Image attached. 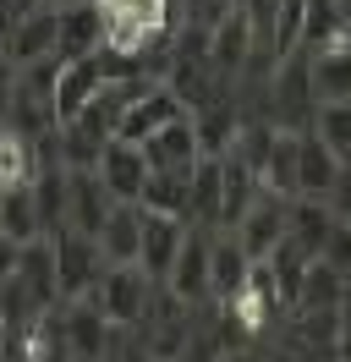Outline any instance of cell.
Returning a JSON list of instances; mask_svg holds the SVG:
<instances>
[{"mask_svg":"<svg viewBox=\"0 0 351 362\" xmlns=\"http://www.w3.org/2000/svg\"><path fill=\"white\" fill-rule=\"evenodd\" d=\"M258 187L275 192V198H297V132L275 127L269 154H263V165H258Z\"/></svg>","mask_w":351,"mask_h":362,"instance_id":"22","label":"cell"},{"mask_svg":"<svg viewBox=\"0 0 351 362\" xmlns=\"http://www.w3.org/2000/svg\"><path fill=\"white\" fill-rule=\"evenodd\" d=\"M17 242H6V236H0V280H6V274H11V269H17Z\"/></svg>","mask_w":351,"mask_h":362,"instance_id":"33","label":"cell"},{"mask_svg":"<svg viewBox=\"0 0 351 362\" xmlns=\"http://www.w3.org/2000/svg\"><path fill=\"white\" fill-rule=\"evenodd\" d=\"M50 252H55V291H61V302L88 296V291H93V280L105 274V252H99V242L83 236V230H71V226L50 236Z\"/></svg>","mask_w":351,"mask_h":362,"instance_id":"3","label":"cell"},{"mask_svg":"<svg viewBox=\"0 0 351 362\" xmlns=\"http://www.w3.org/2000/svg\"><path fill=\"white\" fill-rule=\"evenodd\" d=\"M154 291H159V286H154L137 264H105V274L93 280L88 296H93V308H99L115 329H137L154 308Z\"/></svg>","mask_w":351,"mask_h":362,"instance_id":"1","label":"cell"},{"mask_svg":"<svg viewBox=\"0 0 351 362\" xmlns=\"http://www.w3.org/2000/svg\"><path fill=\"white\" fill-rule=\"evenodd\" d=\"M17 77H22V71L0 55V121H11V105H17Z\"/></svg>","mask_w":351,"mask_h":362,"instance_id":"31","label":"cell"},{"mask_svg":"<svg viewBox=\"0 0 351 362\" xmlns=\"http://www.w3.org/2000/svg\"><path fill=\"white\" fill-rule=\"evenodd\" d=\"M55 23H61V6H39V11H22L17 23L0 33V55L11 66H33L44 55H55Z\"/></svg>","mask_w":351,"mask_h":362,"instance_id":"6","label":"cell"},{"mask_svg":"<svg viewBox=\"0 0 351 362\" xmlns=\"http://www.w3.org/2000/svg\"><path fill=\"white\" fill-rule=\"evenodd\" d=\"M302 55H307V49H302ZM307 88H313L318 105H340V99H351V45H346V39L307 55Z\"/></svg>","mask_w":351,"mask_h":362,"instance_id":"18","label":"cell"},{"mask_svg":"<svg viewBox=\"0 0 351 362\" xmlns=\"http://www.w3.org/2000/svg\"><path fill=\"white\" fill-rule=\"evenodd\" d=\"M39 143L17 127H0V187H33L39 176Z\"/></svg>","mask_w":351,"mask_h":362,"instance_id":"25","label":"cell"},{"mask_svg":"<svg viewBox=\"0 0 351 362\" xmlns=\"http://www.w3.org/2000/svg\"><path fill=\"white\" fill-rule=\"evenodd\" d=\"M263 269H269V280H275V296H280V313L285 308H297V291H302V274H307V258L291 242H280V247L269 252V258H258Z\"/></svg>","mask_w":351,"mask_h":362,"instance_id":"27","label":"cell"},{"mask_svg":"<svg viewBox=\"0 0 351 362\" xmlns=\"http://www.w3.org/2000/svg\"><path fill=\"white\" fill-rule=\"evenodd\" d=\"M247 55H253V17H247V0H225V11L209 23V71H214V83L241 77Z\"/></svg>","mask_w":351,"mask_h":362,"instance_id":"4","label":"cell"},{"mask_svg":"<svg viewBox=\"0 0 351 362\" xmlns=\"http://www.w3.org/2000/svg\"><path fill=\"white\" fill-rule=\"evenodd\" d=\"M137 209L143 214H171V220H187L192 226V192H187V170H154L137 192Z\"/></svg>","mask_w":351,"mask_h":362,"instance_id":"21","label":"cell"},{"mask_svg":"<svg viewBox=\"0 0 351 362\" xmlns=\"http://www.w3.org/2000/svg\"><path fill=\"white\" fill-rule=\"evenodd\" d=\"M324 258L329 269H340V274H351V220H335V230H329V242H324Z\"/></svg>","mask_w":351,"mask_h":362,"instance_id":"30","label":"cell"},{"mask_svg":"<svg viewBox=\"0 0 351 362\" xmlns=\"http://www.w3.org/2000/svg\"><path fill=\"white\" fill-rule=\"evenodd\" d=\"M93 242H99V252H105V264H137V242H143V209H137V204H115Z\"/></svg>","mask_w":351,"mask_h":362,"instance_id":"20","label":"cell"},{"mask_svg":"<svg viewBox=\"0 0 351 362\" xmlns=\"http://www.w3.org/2000/svg\"><path fill=\"white\" fill-rule=\"evenodd\" d=\"M181 110H187V105H181L165 83H143V88H137V99L127 105V115H121L115 137H121V143H149V137L159 132L165 121H176Z\"/></svg>","mask_w":351,"mask_h":362,"instance_id":"10","label":"cell"},{"mask_svg":"<svg viewBox=\"0 0 351 362\" xmlns=\"http://www.w3.org/2000/svg\"><path fill=\"white\" fill-rule=\"evenodd\" d=\"M93 49H105V23H99V6L93 0H66L61 23H55V55L61 61H83Z\"/></svg>","mask_w":351,"mask_h":362,"instance_id":"13","label":"cell"},{"mask_svg":"<svg viewBox=\"0 0 351 362\" xmlns=\"http://www.w3.org/2000/svg\"><path fill=\"white\" fill-rule=\"evenodd\" d=\"M307 132L324 137L340 159H351V99H340V105H318L313 121H307Z\"/></svg>","mask_w":351,"mask_h":362,"instance_id":"29","label":"cell"},{"mask_svg":"<svg viewBox=\"0 0 351 362\" xmlns=\"http://www.w3.org/2000/svg\"><path fill=\"white\" fill-rule=\"evenodd\" d=\"M340 165L346 159L329 148L324 137L313 132H297V198H324L335 192V181H340Z\"/></svg>","mask_w":351,"mask_h":362,"instance_id":"12","label":"cell"},{"mask_svg":"<svg viewBox=\"0 0 351 362\" xmlns=\"http://www.w3.org/2000/svg\"><path fill=\"white\" fill-rule=\"evenodd\" d=\"M187 192H192V226L219 230V204H225V170H219V159H197L187 170Z\"/></svg>","mask_w":351,"mask_h":362,"instance_id":"24","label":"cell"},{"mask_svg":"<svg viewBox=\"0 0 351 362\" xmlns=\"http://www.w3.org/2000/svg\"><path fill=\"white\" fill-rule=\"evenodd\" d=\"M340 39H346V45H351V11H346V28H340Z\"/></svg>","mask_w":351,"mask_h":362,"instance_id":"34","label":"cell"},{"mask_svg":"<svg viewBox=\"0 0 351 362\" xmlns=\"http://www.w3.org/2000/svg\"><path fill=\"white\" fill-rule=\"evenodd\" d=\"M335 6H340V11H351V0H335Z\"/></svg>","mask_w":351,"mask_h":362,"instance_id":"35","label":"cell"},{"mask_svg":"<svg viewBox=\"0 0 351 362\" xmlns=\"http://www.w3.org/2000/svg\"><path fill=\"white\" fill-rule=\"evenodd\" d=\"M165 291H171L181 308L214 296V286H209V226H187L181 247H176V264H171V274H165Z\"/></svg>","mask_w":351,"mask_h":362,"instance_id":"5","label":"cell"},{"mask_svg":"<svg viewBox=\"0 0 351 362\" xmlns=\"http://www.w3.org/2000/svg\"><path fill=\"white\" fill-rule=\"evenodd\" d=\"M219 362H269L258 346H231V351H219Z\"/></svg>","mask_w":351,"mask_h":362,"instance_id":"32","label":"cell"},{"mask_svg":"<svg viewBox=\"0 0 351 362\" xmlns=\"http://www.w3.org/2000/svg\"><path fill=\"white\" fill-rule=\"evenodd\" d=\"M285 214H291V198H275V192H263V187H258V198L247 204V214L231 226L253 264H258V258H269V252L285 242Z\"/></svg>","mask_w":351,"mask_h":362,"instance_id":"7","label":"cell"},{"mask_svg":"<svg viewBox=\"0 0 351 362\" xmlns=\"http://www.w3.org/2000/svg\"><path fill=\"white\" fill-rule=\"evenodd\" d=\"M105 83H115V77H110V66H105L99 49L83 55V61H61V77H55V127H66Z\"/></svg>","mask_w":351,"mask_h":362,"instance_id":"9","label":"cell"},{"mask_svg":"<svg viewBox=\"0 0 351 362\" xmlns=\"http://www.w3.org/2000/svg\"><path fill=\"white\" fill-rule=\"evenodd\" d=\"M247 269H253V258H247V247L236 242V230H209V286H214V302L241 291V286H247Z\"/></svg>","mask_w":351,"mask_h":362,"instance_id":"19","label":"cell"},{"mask_svg":"<svg viewBox=\"0 0 351 362\" xmlns=\"http://www.w3.org/2000/svg\"><path fill=\"white\" fill-rule=\"evenodd\" d=\"M335 209L324 204V198H291V214H285V242L302 252L307 264L324 252V242H329V230H335Z\"/></svg>","mask_w":351,"mask_h":362,"instance_id":"16","label":"cell"},{"mask_svg":"<svg viewBox=\"0 0 351 362\" xmlns=\"http://www.w3.org/2000/svg\"><path fill=\"white\" fill-rule=\"evenodd\" d=\"M93 176L105 181V192L115 204H137V192H143V181L154 176L149 170V154L137 148V143H121V137H110L105 154L93 159Z\"/></svg>","mask_w":351,"mask_h":362,"instance_id":"8","label":"cell"},{"mask_svg":"<svg viewBox=\"0 0 351 362\" xmlns=\"http://www.w3.org/2000/svg\"><path fill=\"white\" fill-rule=\"evenodd\" d=\"M192 132H197V159L231 154V143H236V132H241V110L225 93H214V99L192 105Z\"/></svg>","mask_w":351,"mask_h":362,"instance_id":"15","label":"cell"},{"mask_svg":"<svg viewBox=\"0 0 351 362\" xmlns=\"http://www.w3.org/2000/svg\"><path fill=\"white\" fill-rule=\"evenodd\" d=\"M340 291H346V274L329 269L324 258H313L302 274V291H297V308H340ZM291 313V308H285Z\"/></svg>","mask_w":351,"mask_h":362,"instance_id":"28","label":"cell"},{"mask_svg":"<svg viewBox=\"0 0 351 362\" xmlns=\"http://www.w3.org/2000/svg\"><path fill=\"white\" fill-rule=\"evenodd\" d=\"M149 154V170H192L197 165V132H192V110H181L176 121H165L149 143H137Z\"/></svg>","mask_w":351,"mask_h":362,"instance_id":"17","label":"cell"},{"mask_svg":"<svg viewBox=\"0 0 351 362\" xmlns=\"http://www.w3.org/2000/svg\"><path fill=\"white\" fill-rule=\"evenodd\" d=\"M187 236V220H171V214H143V242H137V269L149 274L154 286H165V274L176 264V247Z\"/></svg>","mask_w":351,"mask_h":362,"instance_id":"14","label":"cell"},{"mask_svg":"<svg viewBox=\"0 0 351 362\" xmlns=\"http://www.w3.org/2000/svg\"><path fill=\"white\" fill-rule=\"evenodd\" d=\"M0 236L6 242H39L44 226H39V204H33V187H0Z\"/></svg>","mask_w":351,"mask_h":362,"instance_id":"23","label":"cell"},{"mask_svg":"<svg viewBox=\"0 0 351 362\" xmlns=\"http://www.w3.org/2000/svg\"><path fill=\"white\" fill-rule=\"evenodd\" d=\"M340 28H346V11L335 6V0H307L302 6V39H297V49H329L340 45Z\"/></svg>","mask_w":351,"mask_h":362,"instance_id":"26","label":"cell"},{"mask_svg":"<svg viewBox=\"0 0 351 362\" xmlns=\"http://www.w3.org/2000/svg\"><path fill=\"white\" fill-rule=\"evenodd\" d=\"M110 209H115V198L105 192V181L93 176V170H66V226L71 230L99 236V226L110 220Z\"/></svg>","mask_w":351,"mask_h":362,"instance_id":"11","label":"cell"},{"mask_svg":"<svg viewBox=\"0 0 351 362\" xmlns=\"http://www.w3.org/2000/svg\"><path fill=\"white\" fill-rule=\"evenodd\" d=\"M0 127H6V121H0Z\"/></svg>","mask_w":351,"mask_h":362,"instance_id":"36","label":"cell"},{"mask_svg":"<svg viewBox=\"0 0 351 362\" xmlns=\"http://www.w3.org/2000/svg\"><path fill=\"white\" fill-rule=\"evenodd\" d=\"M55 335H61L71 362H105L121 329L93 308V296H71V302H61V313H55Z\"/></svg>","mask_w":351,"mask_h":362,"instance_id":"2","label":"cell"}]
</instances>
